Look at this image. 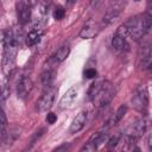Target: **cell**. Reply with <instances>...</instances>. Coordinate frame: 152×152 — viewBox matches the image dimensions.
<instances>
[{"mask_svg": "<svg viewBox=\"0 0 152 152\" xmlns=\"http://www.w3.org/2000/svg\"><path fill=\"white\" fill-rule=\"evenodd\" d=\"M4 45V53H2V72L5 75H10L11 71L14 69L15 65V57L18 48L15 44L12 43H2Z\"/></svg>", "mask_w": 152, "mask_h": 152, "instance_id": "2", "label": "cell"}, {"mask_svg": "<svg viewBox=\"0 0 152 152\" xmlns=\"http://www.w3.org/2000/svg\"><path fill=\"white\" fill-rule=\"evenodd\" d=\"M17 14L20 24H26L31 19V6L25 1H19L17 4Z\"/></svg>", "mask_w": 152, "mask_h": 152, "instance_id": "7", "label": "cell"}, {"mask_svg": "<svg viewBox=\"0 0 152 152\" xmlns=\"http://www.w3.org/2000/svg\"><path fill=\"white\" fill-rule=\"evenodd\" d=\"M32 87H33L32 80L28 76H23L17 83V95H18V97L21 99V100H25L30 95V93L32 90Z\"/></svg>", "mask_w": 152, "mask_h": 152, "instance_id": "6", "label": "cell"}, {"mask_svg": "<svg viewBox=\"0 0 152 152\" xmlns=\"http://www.w3.org/2000/svg\"><path fill=\"white\" fill-rule=\"evenodd\" d=\"M148 69H151V70H152V61H151V64H150V68H148Z\"/></svg>", "mask_w": 152, "mask_h": 152, "instance_id": "31", "label": "cell"}, {"mask_svg": "<svg viewBox=\"0 0 152 152\" xmlns=\"http://www.w3.org/2000/svg\"><path fill=\"white\" fill-rule=\"evenodd\" d=\"M145 21H146L147 31H148V32H152V0L148 2L147 8H146V13H145Z\"/></svg>", "mask_w": 152, "mask_h": 152, "instance_id": "19", "label": "cell"}, {"mask_svg": "<svg viewBox=\"0 0 152 152\" xmlns=\"http://www.w3.org/2000/svg\"><path fill=\"white\" fill-rule=\"evenodd\" d=\"M103 80H99V81H95L94 83H91V86H90V88H89V90H88V97H89V100H91L93 101V99L96 96V94L100 91V89L102 88V86H103Z\"/></svg>", "mask_w": 152, "mask_h": 152, "instance_id": "18", "label": "cell"}, {"mask_svg": "<svg viewBox=\"0 0 152 152\" xmlns=\"http://www.w3.org/2000/svg\"><path fill=\"white\" fill-rule=\"evenodd\" d=\"M56 94H57V89L56 88H49L45 90V93L40 96V99L38 100L37 102V109L39 112H46L49 110L53 102H55V97H56Z\"/></svg>", "mask_w": 152, "mask_h": 152, "instance_id": "5", "label": "cell"}, {"mask_svg": "<svg viewBox=\"0 0 152 152\" xmlns=\"http://www.w3.org/2000/svg\"><path fill=\"white\" fill-rule=\"evenodd\" d=\"M55 74H56L55 70H51V69L45 70V71L42 74L40 81H42V84H43V87H44L45 90L49 89V88H51L52 82H53V80H55Z\"/></svg>", "mask_w": 152, "mask_h": 152, "instance_id": "15", "label": "cell"}, {"mask_svg": "<svg viewBox=\"0 0 152 152\" xmlns=\"http://www.w3.org/2000/svg\"><path fill=\"white\" fill-rule=\"evenodd\" d=\"M132 104L135 110L145 112L148 106V90L146 86H139L132 97Z\"/></svg>", "mask_w": 152, "mask_h": 152, "instance_id": "4", "label": "cell"}, {"mask_svg": "<svg viewBox=\"0 0 152 152\" xmlns=\"http://www.w3.org/2000/svg\"><path fill=\"white\" fill-rule=\"evenodd\" d=\"M87 118H88V113L87 112H84V110L80 112L75 116V119L72 120V122H71V125L69 127V133H71V134L78 133L84 127V125L87 122Z\"/></svg>", "mask_w": 152, "mask_h": 152, "instance_id": "8", "label": "cell"}, {"mask_svg": "<svg viewBox=\"0 0 152 152\" xmlns=\"http://www.w3.org/2000/svg\"><path fill=\"white\" fill-rule=\"evenodd\" d=\"M8 94H10V89H8L7 84H5V86H4V88H2V103H4V102H5V100L7 99Z\"/></svg>", "mask_w": 152, "mask_h": 152, "instance_id": "26", "label": "cell"}, {"mask_svg": "<svg viewBox=\"0 0 152 152\" xmlns=\"http://www.w3.org/2000/svg\"><path fill=\"white\" fill-rule=\"evenodd\" d=\"M99 146L94 142V141H91V140H89L82 148H81V151H95L96 148H97Z\"/></svg>", "mask_w": 152, "mask_h": 152, "instance_id": "22", "label": "cell"}, {"mask_svg": "<svg viewBox=\"0 0 152 152\" xmlns=\"http://www.w3.org/2000/svg\"><path fill=\"white\" fill-rule=\"evenodd\" d=\"M44 26H36V27H33V30L26 36V38H25V40H26V44L28 45V46H33V45H36V44H38L39 43V40H40V38H42V36H43V32H44V28H43Z\"/></svg>", "mask_w": 152, "mask_h": 152, "instance_id": "11", "label": "cell"}, {"mask_svg": "<svg viewBox=\"0 0 152 152\" xmlns=\"http://www.w3.org/2000/svg\"><path fill=\"white\" fill-rule=\"evenodd\" d=\"M99 33V27L93 20H88L80 31V37L83 39H91Z\"/></svg>", "mask_w": 152, "mask_h": 152, "instance_id": "9", "label": "cell"}, {"mask_svg": "<svg viewBox=\"0 0 152 152\" xmlns=\"http://www.w3.org/2000/svg\"><path fill=\"white\" fill-rule=\"evenodd\" d=\"M120 12H121V7L114 6V8H109L108 12L106 13V15L103 17V21H104L106 24H109V23L114 21V20L119 17Z\"/></svg>", "mask_w": 152, "mask_h": 152, "instance_id": "16", "label": "cell"}, {"mask_svg": "<svg viewBox=\"0 0 152 152\" xmlns=\"http://www.w3.org/2000/svg\"><path fill=\"white\" fill-rule=\"evenodd\" d=\"M112 46L115 50H119V51H126V50H128L127 38L125 36L115 32V34L112 38Z\"/></svg>", "mask_w": 152, "mask_h": 152, "instance_id": "13", "label": "cell"}, {"mask_svg": "<svg viewBox=\"0 0 152 152\" xmlns=\"http://www.w3.org/2000/svg\"><path fill=\"white\" fill-rule=\"evenodd\" d=\"M77 89L75 87L70 88L61 99L59 101V108L61 109H66V108H70L72 106V103L75 102V100L77 99Z\"/></svg>", "mask_w": 152, "mask_h": 152, "instance_id": "10", "label": "cell"}, {"mask_svg": "<svg viewBox=\"0 0 152 152\" xmlns=\"http://www.w3.org/2000/svg\"><path fill=\"white\" fill-rule=\"evenodd\" d=\"M96 76V70L93 68H88L84 70V77L86 78H94Z\"/></svg>", "mask_w": 152, "mask_h": 152, "instance_id": "24", "label": "cell"}, {"mask_svg": "<svg viewBox=\"0 0 152 152\" xmlns=\"http://www.w3.org/2000/svg\"><path fill=\"white\" fill-rule=\"evenodd\" d=\"M69 53H70V48H69L68 45H63V46H61V48L55 52V55L52 56V61H53L56 64L62 63V62L69 56Z\"/></svg>", "mask_w": 152, "mask_h": 152, "instance_id": "14", "label": "cell"}, {"mask_svg": "<svg viewBox=\"0 0 152 152\" xmlns=\"http://www.w3.org/2000/svg\"><path fill=\"white\" fill-rule=\"evenodd\" d=\"M126 112H127V106H126V104H121V106L118 108V110L115 112V114L112 116L109 124H110V125H116V124L125 116Z\"/></svg>", "mask_w": 152, "mask_h": 152, "instance_id": "17", "label": "cell"}, {"mask_svg": "<svg viewBox=\"0 0 152 152\" xmlns=\"http://www.w3.org/2000/svg\"><path fill=\"white\" fill-rule=\"evenodd\" d=\"M114 95H115V89H114L113 84L108 81H104L102 88L96 94V96L93 99V102L96 107H104L112 101Z\"/></svg>", "mask_w": 152, "mask_h": 152, "instance_id": "3", "label": "cell"}, {"mask_svg": "<svg viewBox=\"0 0 152 152\" xmlns=\"http://www.w3.org/2000/svg\"><path fill=\"white\" fill-rule=\"evenodd\" d=\"M124 27L128 34L129 38L138 40L140 39L146 32H147V26H146V21H145V15H134L131 17L127 21H125Z\"/></svg>", "mask_w": 152, "mask_h": 152, "instance_id": "1", "label": "cell"}, {"mask_svg": "<svg viewBox=\"0 0 152 152\" xmlns=\"http://www.w3.org/2000/svg\"><path fill=\"white\" fill-rule=\"evenodd\" d=\"M70 2H77V1H80V0H69Z\"/></svg>", "mask_w": 152, "mask_h": 152, "instance_id": "30", "label": "cell"}, {"mask_svg": "<svg viewBox=\"0 0 152 152\" xmlns=\"http://www.w3.org/2000/svg\"><path fill=\"white\" fill-rule=\"evenodd\" d=\"M100 1H101V0H90V4H91V6H96Z\"/></svg>", "mask_w": 152, "mask_h": 152, "instance_id": "29", "label": "cell"}, {"mask_svg": "<svg viewBox=\"0 0 152 152\" xmlns=\"http://www.w3.org/2000/svg\"><path fill=\"white\" fill-rule=\"evenodd\" d=\"M6 128H7V119H6L5 112L2 110L1 115H0V134H1L2 139L6 137Z\"/></svg>", "mask_w": 152, "mask_h": 152, "instance_id": "20", "label": "cell"}, {"mask_svg": "<svg viewBox=\"0 0 152 152\" xmlns=\"http://www.w3.org/2000/svg\"><path fill=\"white\" fill-rule=\"evenodd\" d=\"M52 15H53V18H55L56 20H62V19L64 18V15H65V10H64V7L57 6V7L53 10Z\"/></svg>", "mask_w": 152, "mask_h": 152, "instance_id": "21", "label": "cell"}, {"mask_svg": "<svg viewBox=\"0 0 152 152\" xmlns=\"http://www.w3.org/2000/svg\"><path fill=\"white\" fill-rule=\"evenodd\" d=\"M56 120H57V115L55 113H48V115H46V122L48 124L52 125L56 122Z\"/></svg>", "mask_w": 152, "mask_h": 152, "instance_id": "25", "label": "cell"}, {"mask_svg": "<svg viewBox=\"0 0 152 152\" xmlns=\"http://www.w3.org/2000/svg\"><path fill=\"white\" fill-rule=\"evenodd\" d=\"M62 150H69V145H62V146H59V147H57V148H55V151H62Z\"/></svg>", "mask_w": 152, "mask_h": 152, "instance_id": "28", "label": "cell"}, {"mask_svg": "<svg viewBox=\"0 0 152 152\" xmlns=\"http://www.w3.org/2000/svg\"><path fill=\"white\" fill-rule=\"evenodd\" d=\"M135 1H140V0H135Z\"/></svg>", "mask_w": 152, "mask_h": 152, "instance_id": "32", "label": "cell"}, {"mask_svg": "<svg viewBox=\"0 0 152 152\" xmlns=\"http://www.w3.org/2000/svg\"><path fill=\"white\" fill-rule=\"evenodd\" d=\"M119 139H120V137H119V135H114V137H112V138H110V139L107 141L108 147H109V148H114V147L118 145Z\"/></svg>", "mask_w": 152, "mask_h": 152, "instance_id": "23", "label": "cell"}, {"mask_svg": "<svg viewBox=\"0 0 152 152\" xmlns=\"http://www.w3.org/2000/svg\"><path fill=\"white\" fill-rule=\"evenodd\" d=\"M146 128H147V121H146L145 119H141V120L137 121V122L131 127V129L128 131V134H127V135L138 139L140 135H142V134L145 133Z\"/></svg>", "mask_w": 152, "mask_h": 152, "instance_id": "12", "label": "cell"}, {"mask_svg": "<svg viewBox=\"0 0 152 152\" xmlns=\"http://www.w3.org/2000/svg\"><path fill=\"white\" fill-rule=\"evenodd\" d=\"M147 147L150 151H152V133H150L147 137Z\"/></svg>", "mask_w": 152, "mask_h": 152, "instance_id": "27", "label": "cell"}]
</instances>
